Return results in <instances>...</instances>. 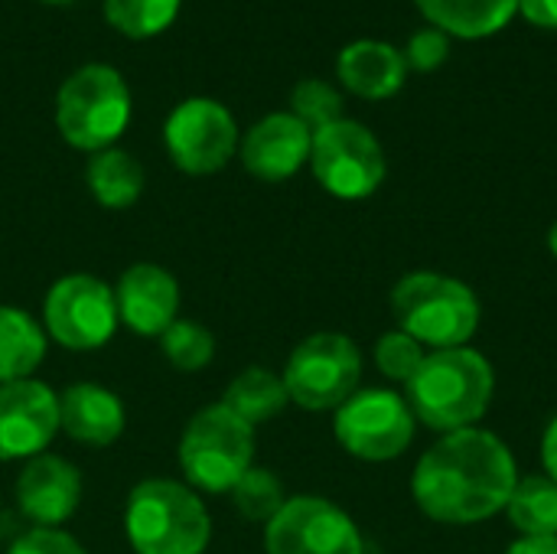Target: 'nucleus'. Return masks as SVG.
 Segmentation results:
<instances>
[{
    "label": "nucleus",
    "mask_w": 557,
    "mask_h": 554,
    "mask_svg": "<svg viewBox=\"0 0 557 554\" xmlns=\"http://www.w3.org/2000/svg\"><path fill=\"white\" fill-rule=\"evenodd\" d=\"M548 248H552V255L557 258V222L552 225V232H548Z\"/></svg>",
    "instance_id": "obj_34"
},
{
    "label": "nucleus",
    "mask_w": 557,
    "mask_h": 554,
    "mask_svg": "<svg viewBox=\"0 0 557 554\" xmlns=\"http://www.w3.org/2000/svg\"><path fill=\"white\" fill-rule=\"evenodd\" d=\"M493 366L470 346L434 349L405 385V402L414 421L454 434L473 428L493 402Z\"/></svg>",
    "instance_id": "obj_2"
},
{
    "label": "nucleus",
    "mask_w": 557,
    "mask_h": 554,
    "mask_svg": "<svg viewBox=\"0 0 557 554\" xmlns=\"http://www.w3.org/2000/svg\"><path fill=\"white\" fill-rule=\"evenodd\" d=\"M542 460H545L548 477L557 483V418L548 424V431L542 438Z\"/></svg>",
    "instance_id": "obj_32"
},
{
    "label": "nucleus",
    "mask_w": 557,
    "mask_h": 554,
    "mask_svg": "<svg viewBox=\"0 0 557 554\" xmlns=\"http://www.w3.org/2000/svg\"><path fill=\"white\" fill-rule=\"evenodd\" d=\"M117 300L114 287L95 274H65L59 278L42 300V330L46 336L72 353H91L111 343L117 330Z\"/></svg>",
    "instance_id": "obj_8"
},
{
    "label": "nucleus",
    "mask_w": 557,
    "mask_h": 554,
    "mask_svg": "<svg viewBox=\"0 0 557 554\" xmlns=\"http://www.w3.org/2000/svg\"><path fill=\"white\" fill-rule=\"evenodd\" d=\"M431 26L447 36L483 39L509 26L519 10V0H414Z\"/></svg>",
    "instance_id": "obj_19"
},
{
    "label": "nucleus",
    "mask_w": 557,
    "mask_h": 554,
    "mask_svg": "<svg viewBox=\"0 0 557 554\" xmlns=\"http://www.w3.org/2000/svg\"><path fill=\"white\" fill-rule=\"evenodd\" d=\"M268 554H362V532L349 513L320 496H290L264 526Z\"/></svg>",
    "instance_id": "obj_12"
},
{
    "label": "nucleus",
    "mask_w": 557,
    "mask_h": 554,
    "mask_svg": "<svg viewBox=\"0 0 557 554\" xmlns=\"http://www.w3.org/2000/svg\"><path fill=\"white\" fill-rule=\"evenodd\" d=\"M131 88L114 65L75 69L55 95V127L75 150L98 153L121 140L131 124Z\"/></svg>",
    "instance_id": "obj_4"
},
{
    "label": "nucleus",
    "mask_w": 557,
    "mask_h": 554,
    "mask_svg": "<svg viewBox=\"0 0 557 554\" xmlns=\"http://www.w3.org/2000/svg\"><path fill=\"white\" fill-rule=\"evenodd\" d=\"M7 554H88L82 542H75L62 529H29L20 535Z\"/></svg>",
    "instance_id": "obj_30"
},
{
    "label": "nucleus",
    "mask_w": 557,
    "mask_h": 554,
    "mask_svg": "<svg viewBox=\"0 0 557 554\" xmlns=\"http://www.w3.org/2000/svg\"><path fill=\"white\" fill-rule=\"evenodd\" d=\"M183 0H104V20L127 39H150L173 26Z\"/></svg>",
    "instance_id": "obj_24"
},
{
    "label": "nucleus",
    "mask_w": 557,
    "mask_h": 554,
    "mask_svg": "<svg viewBox=\"0 0 557 554\" xmlns=\"http://www.w3.org/2000/svg\"><path fill=\"white\" fill-rule=\"evenodd\" d=\"M160 346L166 362L180 372H202L215 356V336L202 323L183 317L160 336Z\"/></svg>",
    "instance_id": "obj_26"
},
{
    "label": "nucleus",
    "mask_w": 557,
    "mask_h": 554,
    "mask_svg": "<svg viewBox=\"0 0 557 554\" xmlns=\"http://www.w3.org/2000/svg\"><path fill=\"white\" fill-rule=\"evenodd\" d=\"M519 10L529 23L557 29V0H519Z\"/></svg>",
    "instance_id": "obj_31"
},
{
    "label": "nucleus",
    "mask_w": 557,
    "mask_h": 554,
    "mask_svg": "<svg viewBox=\"0 0 557 554\" xmlns=\"http://www.w3.org/2000/svg\"><path fill=\"white\" fill-rule=\"evenodd\" d=\"M16 506L36 529H59L82 503V473L55 454L26 460L16 477Z\"/></svg>",
    "instance_id": "obj_15"
},
{
    "label": "nucleus",
    "mask_w": 557,
    "mask_h": 554,
    "mask_svg": "<svg viewBox=\"0 0 557 554\" xmlns=\"http://www.w3.org/2000/svg\"><path fill=\"white\" fill-rule=\"evenodd\" d=\"M228 496H232V506L238 509L242 519L261 522V526H268V522L284 509V503L290 500V496L284 493V483H281L268 467H251V470L232 487Z\"/></svg>",
    "instance_id": "obj_25"
},
{
    "label": "nucleus",
    "mask_w": 557,
    "mask_h": 554,
    "mask_svg": "<svg viewBox=\"0 0 557 554\" xmlns=\"http://www.w3.org/2000/svg\"><path fill=\"white\" fill-rule=\"evenodd\" d=\"M336 72H339V82L352 95L382 101V98L398 95V88L405 85V75H408V62H405V52L395 49L392 42L356 39L339 52Z\"/></svg>",
    "instance_id": "obj_18"
},
{
    "label": "nucleus",
    "mask_w": 557,
    "mask_h": 554,
    "mask_svg": "<svg viewBox=\"0 0 557 554\" xmlns=\"http://www.w3.org/2000/svg\"><path fill=\"white\" fill-rule=\"evenodd\" d=\"M117 320L137 336H163L180 320V284L176 278L150 261L131 264L117 287Z\"/></svg>",
    "instance_id": "obj_16"
},
{
    "label": "nucleus",
    "mask_w": 557,
    "mask_h": 554,
    "mask_svg": "<svg viewBox=\"0 0 557 554\" xmlns=\"http://www.w3.org/2000/svg\"><path fill=\"white\" fill-rule=\"evenodd\" d=\"M424 356H428L424 346L414 336H408L405 330H392L375 343V362H379L382 376H388L395 382H405V385L421 369Z\"/></svg>",
    "instance_id": "obj_28"
},
{
    "label": "nucleus",
    "mask_w": 557,
    "mask_h": 554,
    "mask_svg": "<svg viewBox=\"0 0 557 554\" xmlns=\"http://www.w3.org/2000/svg\"><path fill=\"white\" fill-rule=\"evenodd\" d=\"M506 554H557V539H519Z\"/></svg>",
    "instance_id": "obj_33"
},
{
    "label": "nucleus",
    "mask_w": 557,
    "mask_h": 554,
    "mask_svg": "<svg viewBox=\"0 0 557 554\" xmlns=\"http://www.w3.org/2000/svg\"><path fill=\"white\" fill-rule=\"evenodd\" d=\"M333 431L346 454L382 464L405 454L414 438V415L401 395L388 389H366L336 408Z\"/></svg>",
    "instance_id": "obj_11"
},
{
    "label": "nucleus",
    "mask_w": 557,
    "mask_h": 554,
    "mask_svg": "<svg viewBox=\"0 0 557 554\" xmlns=\"http://www.w3.org/2000/svg\"><path fill=\"white\" fill-rule=\"evenodd\" d=\"M519 483L509 447L480 428L444 434L414 467L411 493L424 516L447 526H473L509 506Z\"/></svg>",
    "instance_id": "obj_1"
},
{
    "label": "nucleus",
    "mask_w": 557,
    "mask_h": 554,
    "mask_svg": "<svg viewBox=\"0 0 557 554\" xmlns=\"http://www.w3.org/2000/svg\"><path fill=\"white\" fill-rule=\"evenodd\" d=\"M124 532L137 554H202L212 542V516L193 487L144 480L127 496Z\"/></svg>",
    "instance_id": "obj_3"
},
{
    "label": "nucleus",
    "mask_w": 557,
    "mask_h": 554,
    "mask_svg": "<svg viewBox=\"0 0 557 554\" xmlns=\"http://www.w3.org/2000/svg\"><path fill=\"white\" fill-rule=\"evenodd\" d=\"M59 434V395L39 379L0 385V460H33Z\"/></svg>",
    "instance_id": "obj_13"
},
{
    "label": "nucleus",
    "mask_w": 557,
    "mask_h": 554,
    "mask_svg": "<svg viewBox=\"0 0 557 554\" xmlns=\"http://www.w3.org/2000/svg\"><path fill=\"white\" fill-rule=\"evenodd\" d=\"M506 513L522 539H557V483L552 477L519 480Z\"/></svg>",
    "instance_id": "obj_23"
},
{
    "label": "nucleus",
    "mask_w": 557,
    "mask_h": 554,
    "mask_svg": "<svg viewBox=\"0 0 557 554\" xmlns=\"http://www.w3.org/2000/svg\"><path fill=\"white\" fill-rule=\"evenodd\" d=\"M310 150H313V131L290 111L264 114L258 124H251V131L238 144L245 170L264 183L290 180L304 163H310Z\"/></svg>",
    "instance_id": "obj_14"
},
{
    "label": "nucleus",
    "mask_w": 557,
    "mask_h": 554,
    "mask_svg": "<svg viewBox=\"0 0 557 554\" xmlns=\"http://www.w3.org/2000/svg\"><path fill=\"white\" fill-rule=\"evenodd\" d=\"M49 336L26 310L0 304V385L33 379L46 359Z\"/></svg>",
    "instance_id": "obj_20"
},
{
    "label": "nucleus",
    "mask_w": 557,
    "mask_h": 554,
    "mask_svg": "<svg viewBox=\"0 0 557 554\" xmlns=\"http://www.w3.org/2000/svg\"><path fill=\"white\" fill-rule=\"evenodd\" d=\"M287 402H290V395H287L284 379L261 366H248L245 372H238L225 385V395H222V405L228 411H235L251 428L277 418L287 408Z\"/></svg>",
    "instance_id": "obj_22"
},
{
    "label": "nucleus",
    "mask_w": 557,
    "mask_h": 554,
    "mask_svg": "<svg viewBox=\"0 0 557 554\" xmlns=\"http://www.w3.org/2000/svg\"><path fill=\"white\" fill-rule=\"evenodd\" d=\"M447 56H450V36L437 26H428L411 36L405 62L414 72H437L447 62Z\"/></svg>",
    "instance_id": "obj_29"
},
{
    "label": "nucleus",
    "mask_w": 557,
    "mask_h": 554,
    "mask_svg": "<svg viewBox=\"0 0 557 554\" xmlns=\"http://www.w3.org/2000/svg\"><path fill=\"white\" fill-rule=\"evenodd\" d=\"M88 189L95 196L98 206L104 209H127L140 199L144 193V167L134 153L121 150V147H108L91 153L88 170H85Z\"/></svg>",
    "instance_id": "obj_21"
},
{
    "label": "nucleus",
    "mask_w": 557,
    "mask_h": 554,
    "mask_svg": "<svg viewBox=\"0 0 557 554\" xmlns=\"http://www.w3.org/2000/svg\"><path fill=\"white\" fill-rule=\"evenodd\" d=\"M163 144L176 170L189 176H209L228 167L242 134L235 114L222 101L196 95L170 111L163 124Z\"/></svg>",
    "instance_id": "obj_9"
},
{
    "label": "nucleus",
    "mask_w": 557,
    "mask_h": 554,
    "mask_svg": "<svg viewBox=\"0 0 557 554\" xmlns=\"http://www.w3.org/2000/svg\"><path fill=\"white\" fill-rule=\"evenodd\" d=\"M290 114L300 118L313 134L343 121V95L323 78H304L290 91Z\"/></svg>",
    "instance_id": "obj_27"
},
{
    "label": "nucleus",
    "mask_w": 557,
    "mask_h": 554,
    "mask_svg": "<svg viewBox=\"0 0 557 554\" xmlns=\"http://www.w3.org/2000/svg\"><path fill=\"white\" fill-rule=\"evenodd\" d=\"M392 310L398 330L414 336L431 353L467 346L480 327L476 294L463 281L431 271L401 278L392 291Z\"/></svg>",
    "instance_id": "obj_5"
},
{
    "label": "nucleus",
    "mask_w": 557,
    "mask_h": 554,
    "mask_svg": "<svg viewBox=\"0 0 557 554\" xmlns=\"http://www.w3.org/2000/svg\"><path fill=\"white\" fill-rule=\"evenodd\" d=\"M127 415L121 398L95 382L69 385L59 395V431L88 447H108L124 434Z\"/></svg>",
    "instance_id": "obj_17"
},
{
    "label": "nucleus",
    "mask_w": 557,
    "mask_h": 554,
    "mask_svg": "<svg viewBox=\"0 0 557 554\" xmlns=\"http://www.w3.org/2000/svg\"><path fill=\"white\" fill-rule=\"evenodd\" d=\"M281 379L294 405L307 411H336L359 392V346L343 333H313L297 343Z\"/></svg>",
    "instance_id": "obj_7"
},
{
    "label": "nucleus",
    "mask_w": 557,
    "mask_h": 554,
    "mask_svg": "<svg viewBox=\"0 0 557 554\" xmlns=\"http://www.w3.org/2000/svg\"><path fill=\"white\" fill-rule=\"evenodd\" d=\"M310 167L330 196L366 199L385 180V150L366 124L343 118L313 134Z\"/></svg>",
    "instance_id": "obj_10"
},
{
    "label": "nucleus",
    "mask_w": 557,
    "mask_h": 554,
    "mask_svg": "<svg viewBox=\"0 0 557 554\" xmlns=\"http://www.w3.org/2000/svg\"><path fill=\"white\" fill-rule=\"evenodd\" d=\"M180 470L193 490L232 493L255 467V428L222 402L196 411L180 438Z\"/></svg>",
    "instance_id": "obj_6"
},
{
    "label": "nucleus",
    "mask_w": 557,
    "mask_h": 554,
    "mask_svg": "<svg viewBox=\"0 0 557 554\" xmlns=\"http://www.w3.org/2000/svg\"><path fill=\"white\" fill-rule=\"evenodd\" d=\"M42 3H52V7H62V3H72V0H42Z\"/></svg>",
    "instance_id": "obj_35"
}]
</instances>
